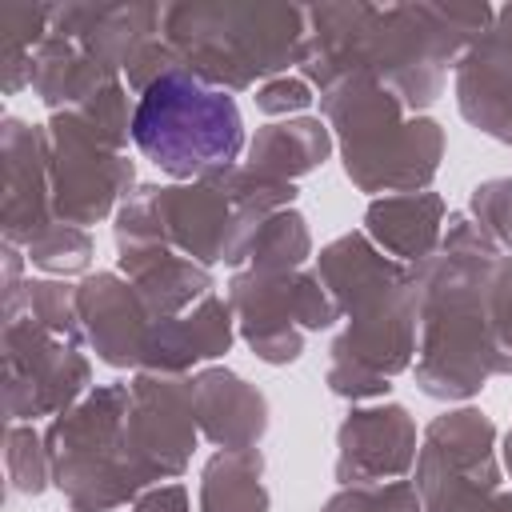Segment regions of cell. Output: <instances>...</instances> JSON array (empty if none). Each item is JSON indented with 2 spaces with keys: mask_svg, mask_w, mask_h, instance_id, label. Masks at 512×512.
Segmentation results:
<instances>
[{
  "mask_svg": "<svg viewBox=\"0 0 512 512\" xmlns=\"http://www.w3.org/2000/svg\"><path fill=\"white\" fill-rule=\"evenodd\" d=\"M136 148L172 176H200L228 164L244 144V124L232 96L188 76H160L132 116Z\"/></svg>",
  "mask_w": 512,
  "mask_h": 512,
  "instance_id": "cell-1",
  "label": "cell"
}]
</instances>
